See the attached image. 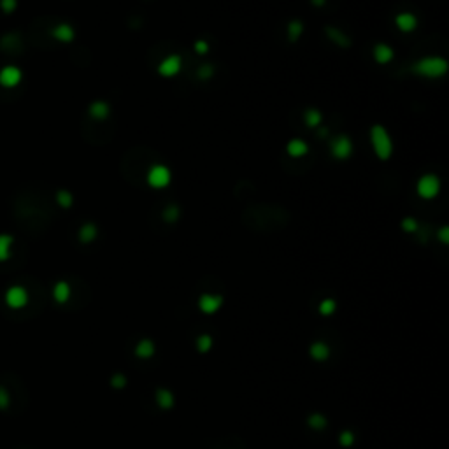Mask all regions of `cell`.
<instances>
[{
  "mask_svg": "<svg viewBox=\"0 0 449 449\" xmlns=\"http://www.w3.org/2000/svg\"><path fill=\"white\" fill-rule=\"evenodd\" d=\"M371 144L372 151L381 162H386L393 154V141L389 132L383 125H374L371 128Z\"/></svg>",
  "mask_w": 449,
  "mask_h": 449,
  "instance_id": "obj_1",
  "label": "cell"
},
{
  "mask_svg": "<svg viewBox=\"0 0 449 449\" xmlns=\"http://www.w3.org/2000/svg\"><path fill=\"white\" fill-rule=\"evenodd\" d=\"M412 72L425 79H439L447 72V62L440 57H425L412 65Z\"/></svg>",
  "mask_w": 449,
  "mask_h": 449,
  "instance_id": "obj_2",
  "label": "cell"
},
{
  "mask_svg": "<svg viewBox=\"0 0 449 449\" xmlns=\"http://www.w3.org/2000/svg\"><path fill=\"white\" fill-rule=\"evenodd\" d=\"M416 193L423 200H432L440 193V179L435 174H423L416 182Z\"/></svg>",
  "mask_w": 449,
  "mask_h": 449,
  "instance_id": "obj_3",
  "label": "cell"
},
{
  "mask_svg": "<svg viewBox=\"0 0 449 449\" xmlns=\"http://www.w3.org/2000/svg\"><path fill=\"white\" fill-rule=\"evenodd\" d=\"M146 181H148L149 188L153 190H164L172 181V172L169 167L165 165H153L146 174Z\"/></svg>",
  "mask_w": 449,
  "mask_h": 449,
  "instance_id": "obj_4",
  "label": "cell"
},
{
  "mask_svg": "<svg viewBox=\"0 0 449 449\" xmlns=\"http://www.w3.org/2000/svg\"><path fill=\"white\" fill-rule=\"evenodd\" d=\"M330 153L335 160H348L353 154V141L346 134H340L330 142Z\"/></svg>",
  "mask_w": 449,
  "mask_h": 449,
  "instance_id": "obj_5",
  "label": "cell"
},
{
  "mask_svg": "<svg viewBox=\"0 0 449 449\" xmlns=\"http://www.w3.org/2000/svg\"><path fill=\"white\" fill-rule=\"evenodd\" d=\"M181 69H182V58L179 55H169V57H165L164 60L158 63L156 70L162 77L169 79V77H176V75L181 72Z\"/></svg>",
  "mask_w": 449,
  "mask_h": 449,
  "instance_id": "obj_6",
  "label": "cell"
},
{
  "mask_svg": "<svg viewBox=\"0 0 449 449\" xmlns=\"http://www.w3.org/2000/svg\"><path fill=\"white\" fill-rule=\"evenodd\" d=\"M27 302H29V293H27V289L21 288V286H11L6 292V304L9 305L11 309L25 307Z\"/></svg>",
  "mask_w": 449,
  "mask_h": 449,
  "instance_id": "obj_7",
  "label": "cell"
},
{
  "mask_svg": "<svg viewBox=\"0 0 449 449\" xmlns=\"http://www.w3.org/2000/svg\"><path fill=\"white\" fill-rule=\"evenodd\" d=\"M21 70L18 69V67H4L2 70H0V85L6 86V88H13V86H18L19 83H21Z\"/></svg>",
  "mask_w": 449,
  "mask_h": 449,
  "instance_id": "obj_8",
  "label": "cell"
},
{
  "mask_svg": "<svg viewBox=\"0 0 449 449\" xmlns=\"http://www.w3.org/2000/svg\"><path fill=\"white\" fill-rule=\"evenodd\" d=\"M372 57H374L376 63H379V65H388L395 58V51H393V47L384 44V42H379L372 49Z\"/></svg>",
  "mask_w": 449,
  "mask_h": 449,
  "instance_id": "obj_9",
  "label": "cell"
},
{
  "mask_svg": "<svg viewBox=\"0 0 449 449\" xmlns=\"http://www.w3.org/2000/svg\"><path fill=\"white\" fill-rule=\"evenodd\" d=\"M395 25L400 32L409 34L418 27V18L412 13H399L395 16Z\"/></svg>",
  "mask_w": 449,
  "mask_h": 449,
  "instance_id": "obj_10",
  "label": "cell"
},
{
  "mask_svg": "<svg viewBox=\"0 0 449 449\" xmlns=\"http://www.w3.org/2000/svg\"><path fill=\"white\" fill-rule=\"evenodd\" d=\"M88 113H90V116L93 118V120H97V121H104L105 118L109 116L111 107H109V104H107V102H104V100H95V102H91V104H90Z\"/></svg>",
  "mask_w": 449,
  "mask_h": 449,
  "instance_id": "obj_11",
  "label": "cell"
},
{
  "mask_svg": "<svg viewBox=\"0 0 449 449\" xmlns=\"http://www.w3.org/2000/svg\"><path fill=\"white\" fill-rule=\"evenodd\" d=\"M286 153L292 158H302L309 153V146L307 142L302 141V139H292V141L286 144Z\"/></svg>",
  "mask_w": 449,
  "mask_h": 449,
  "instance_id": "obj_12",
  "label": "cell"
},
{
  "mask_svg": "<svg viewBox=\"0 0 449 449\" xmlns=\"http://www.w3.org/2000/svg\"><path fill=\"white\" fill-rule=\"evenodd\" d=\"M53 37L60 42H70L74 39V29L69 23H60L53 29Z\"/></svg>",
  "mask_w": 449,
  "mask_h": 449,
  "instance_id": "obj_13",
  "label": "cell"
},
{
  "mask_svg": "<svg viewBox=\"0 0 449 449\" xmlns=\"http://www.w3.org/2000/svg\"><path fill=\"white\" fill-rule=\"evenodd\" d=\"M304 123L309 126V128H316L323 123V114L320 113L314 107H309V109L304 111Z\"/></svg>",
  "mask_w": 449,
  "mask_h": 449,
  "instance_id": "obj_14",
  "label": "cell"
},
{
  "mask_svg": "<svg viewBox=\"0 0 449 449\" xmlns=\"http://www.w3.org/2000/svg\"><path fill=\"white\" fill-rule=\"evenodd\" d=\"M13 237L7 233H0V263L6 260H9L11 249H13Z\"/></svg>",
  "mask_w": 449,
  "mask_h": 449,
  "instance_id": "obj_15",
  "label": "cell"
},
{
  "mask_svg": "<svg viewBox=\"0 0 449 449\" xmlns=\"http://www.w3.org/2000/svg\"><path fill=\"white\" fill-rule=\"evenodd\" d=\"M286 34H288L289 42H297L302 37V34H304V23H302L300 19H293V21H289Z\"/></svg>",
  "mask_w": 449,
  "mask_h": 449,
  "instance_id": "obj_16",
  "label": "cell"
},
{
  "mask_svg": "<svg viewBox=\"0 0 449 449\" xmlns=\"http://www.w3.org/2000/svg\"><path fill=\"white\" fill-rule=\"evenodd\" d=\"M97 237V226L93 223H85L79 228V239L81 242H91Z\"/></svg>",
  "mask_w": 449,
  "mask_h": 449,
  "instance_id": "obj_17",
  "label": "cell"
},
{
  "mask_svg": "<svg viewBox=\"0 0 449 449\" xmlns=\"http://www.w3.org/2000/svg\"><path fill=\"white\" fill-rule=\"evenodd\" d=\"M57 202L62 205V207L69 209L70 205H72V202H74V197H72V193L67 192V190H60V192L57 193Z\"/></svg>",
  "mask_w": 449,
  "mask_h": 449,
  "instance_id": "obj_18",
  "label": "cell"
},
{
  "mask_svg": "<svg viewBox=\"0 0 449 449\" xmlns=\"http://www.w3.org/2000/svg\"><path fill=\"white\" fill-rule=\"evenodd\" d=\"M55 299L58 302H65L69 299V284L67 283H58L55 286Z\"/></svg>",
  "mask_w": 449,
  "mask_h": 449,
  "instance_id": "obj_19",
  "label": "cell"
},
{
  "mask_svg": "<svg viewBox=\"0 0 449 449\" xmlns=\"http://www.w3.org/2000/svg\"><path fill=\"white\" fill-rule=\"evenodd\" d=\"M177 218H179V207L177 205H169L164 210V220L167 223H174V221H177Z\"/></svg>",
  "mask_w": 449,
  "mask_h": 449,
  "instance_id": "obj_20",
  "label": "cell"
},
{
  "mask_svg": "<svg viewBox=\"0 0 449 449\" xmlns=\"http://www.w3.org/2000/svg\"><path fill=\"white\" fill-rule=\"evenodd\" d=\"M328 34H332V35H328V37H330V39H333V41H335L339 46H348V44H349V39L346 37V35H344L340 30L328 29Z\"/></svg>",
  "mask_w": 449,
  "mask_h": 449,
  "instance_id": "obj_21",
  "label": "cell"
},
{
  "mask_svg": "<svg viewBox=\"0 0 449 449\" xmlns=\"http://www.w3.org/2000/svg\"><path fill=\"white\" fill-rule=\"evenodd\" d=\"M402 230L404 232H407V233H414V232H418V221L414 220V218H411V216H407V218H404L402 220Z\"/></svg>",
  "mask_w": 449,
  "mask_h": 449,
  "instance_id": "obj_22",
  "label": "cell"
},
{
  "mask_svg": "<svg viewBox=\"0 0 449 449\" xmlns=\"http://www.w3.org/2000/svg\"><path fill=\"white\" fill-rule=\"evenodd\" d=\"M213 75H214V67L210 65V63H205V65H202L200 69H198V77H200L202 81H207Z\"/></svg>",
  "mask_w": 449,
  "mask_h": 449,
  "instance_id": "obj_23",
  "label": "cell"
},
{
  "mask_svg": "<svg viewBox=\"0 0 449 449\" xmlns=\"http://www.w3.org/2000/svg\"><path fill=\"white\" fill-rule=\"evenodd\" d=\"M193 49H195V53H197V55H207L210 46H209L207 41H204V39H198V41H195Z\"/></svg>",
  "mask_w": 449,
  "mask_h": 449,
  "instance_id": "obj_24",
  "label": "cell"
},
{
  "mask_svg": "<svg viewBox=\"0 0 449 449\" xmlns=\"http://www.w3.org/2000/svg\"><path fill=\"white\" fill-rule=\"evenodd\" d=\"M0 7H2L4 13H13L18 7V0H0Z\"/></svg>",
  "mask_w": 449,
  "mask_h": 449,
  "instance_id": "obj_25",
  "label": "cell"
},
{
  "mask_svg": "<svg viewBox=\"0 0 449 449\" xmlns=\"http://www.w3.org/2000/svg\"><path fill=\"white\" fill-rule=\"evenodd\" d=\"M325 2H327V0H311V4L314 7H323L325 6Z\"/></svg>",
  "mask_w": 449,
  "mask_h": 449,
  "instance_id": "obj_26",
  "label": "cell"
},
{
  "mask_svg": "<svg viewBox=\"0 0 449 449\" xmlns=\"http://www.w3.org/2000/svg\"><path fill=\"white\" fill-rule=\"evenodd\" d=\"M440 237H442V241H444V242H447V228H446V226H444V228L440 230Z\"/></svg>",
  "mask_w": 449,
  "mask_h": 449,
  "instance_id": "obj_27",
  "label": "cell"
}]
</instances>
